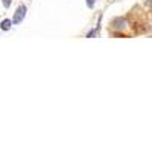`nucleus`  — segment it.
Segmentation results:
<instances>
[{
	"label": "nucleus",
	"mask_w": 152,
	"mask_h": 152,
	"mask_svg": "<svg viewBox=\"0 0 152 152\" xmlns=\"http://www.w3.org/2000/svg\"><path fill=\"white\" fill-rule=\"evenodd\" d=\"M24 17H26V6L20 5V6L17 8V11H15V14H14V23H15V24L21 23V21L24 20Z\"/></svg>",
	"instance_id": "f257e3e1"
},
{
	"label": "nucleus",
	"mask_w": 152,
	"mask_h": 152,
	"mask_svg": "<svg viewBox=\"0 0 152 152\" xmlns=\"http://www.w3.org/2000/svg\"><path fill=\"white\" fill-rule=\"evenodd\" d=\"M126 26V21L123 18H119V20H114V28L116 29H123Z\"/></svg>",
	"instance_id": "f03ea898"
},
{
	"label": "nucleus",
	"mask_w": 152,
	"mask_h": 152,
	"mask_svg": "<svg viewBox=\"0 0 152 152\" xmlns=\"http://www.w3.org/2000/svg\"><path fill=\"white\" fill-rule=\"evenodd\" d=\"M11 24H12L11 20H3L2 24H0V28H2V31H9L11 29Z\"/></svg>",
	"instance_id": "7ed1b4c3"
},
{
	"label": "nucleus",
	"mask_w": 152,
	"mask_h": 152,
	"mask_svg": "<svg viewBox=\"0 0 152 152\" xmlns=\"http://www.w3.org/2000/svg\"><path fill=\"white\" fill-rule=\"evenodd\" d=\"M87 6L88 8H93L94 6V0H87Z\"/></svg>",
	"instance_id": "20e7f679"
},
{
	"label": "nucleus",
	"mask_w": 152,
	"mask_h": 152,
	"mask_svg": "<svg viewBox=\"0 0 152 152\" xmlns=\"http://www.w3.org/2000/svg\"><path fill=\"white\" fill-rule=\"evenodd\" d=\"M11 2H12V0H3V6H5V8H9Z\"/></svg>",
	"instance_id": "39448f33"
},
{
	"label": "nucleus",
	"mask_w": 152,
	"mask_h": 152,
	"mask_svg": "<svg viewBox=\"0 0 152 152\" xmlns=\"http://www.w3.org/2000/svg\"><path fill=\"white\" fill-rule=\"evenodd\" d=\"M145 2H146L148 6H152V0H145Z\"/></svg>",
	"instance_id": "423d86ee"
}]
</instances>
